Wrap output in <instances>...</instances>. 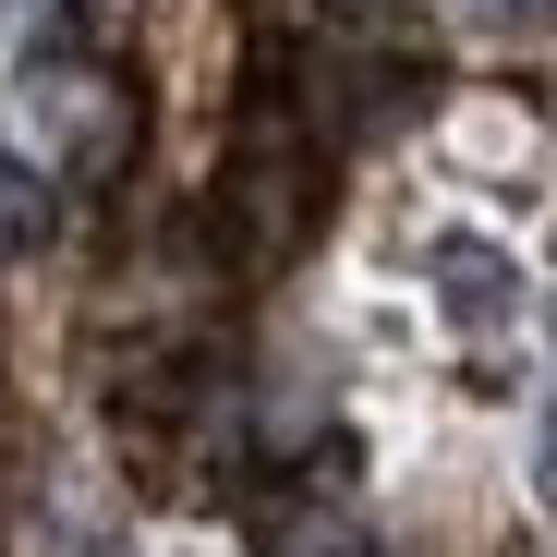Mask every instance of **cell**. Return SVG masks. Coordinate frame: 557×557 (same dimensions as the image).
Wrapping results in <instances>:
<instances>
[{"instance_id":"obj_3","label":"cell","mask_w":557,"mask_h":557,"mask_svg":"<svg viewBox=\"0 0 557 557\" xmlns=\"http://www.w3.org/2000/svg\"><path fill=\"white\" fill-rule=\"evenodd\" d=\"M37 231H49V170L0 146V255H25Z\"/></svg>"},{"instance_id":"obj_4","label":"cell","mask_w":557,"mask_h":557,"mask_svg":"<svg viewBox=\"0 0 557 557\" xmlns=\"http://www.w3.org/2000/svg\"><path fill=\"white\" fill-rule=\"evenodd\" d=\"M436 13H448L460 37H533V25L557 13V0H436Z\"/></svg>"},{"instance_id":"obj_1","label":"cell","mask_w":557,"mask_h":557,"mask_svg":"<svg viewBox=\"0 0 557 557\" xmlns=\"http://www.w3.org/2000/svg\"><path fill=\"white\" fill-rule=\"evenodd\" d=\"M424 267H436V304H448V327H460V339H497V327L521 315V267H509L497 243L448 231V243H436Z\"/></svg>"},{"instance_id":"obj_2","label":"cell","mask_w":557,"mask_h":557,"mask_svg":"<svg viewBox=\"0 0 557 557\" xmlns=\"http://www.w3.org/2000/svg\"><path fill=\"white\" fill-rule=\"evenodd\" d=\"M25 98H37V122H49L73 158H110V110H98L110 85H98V73H25Z\"/></svg>"},{"instance_id":"obj_5","label":"cell","mask_w":557,"mask_h":557,"mask_svg":"<svg viewBox=\"0 0 557 557\" xmlns=\"http://www.w3.org/2000/svg\"><path fill=\"white\" fill-rule=\"evenodd\" d=\"M533 497H545V521H557V412L533 424Z\"/></svg>"}]
</instances>
